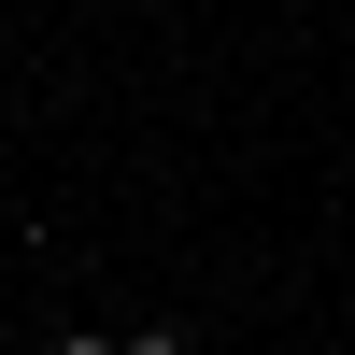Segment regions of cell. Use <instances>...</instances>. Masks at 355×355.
<instances>
[{
    "mask_svg": "<svg viewBox=\"0 0 355 355\" xmlns=\"http://www.w3.org/2000/svg\"><path fill=\"white\" fill-rule=\"evenodd\" d=\"M114 355H199V341H185V327H171V313H157V327H128Z\"/></svg>",
    "mask_w": 355,
    "mask_h": 355,
    "instance_id": "1",
    "label": "cell"
},
{
    "mask_svg": "<svg viewBox=\"0 0 355 355\" xmlns=\"http://www.w3.org/2000/svg\"><path fill=\"white\" fill-rule=\"evenodd\" d=\"M43 355H114V341H100V327H57V341H43Z\"/></svg>",
    "mask_w": 355,
    "mask_h": 355,
    "instance_id": "2",
    "label": "cell"
}]
</instances>
